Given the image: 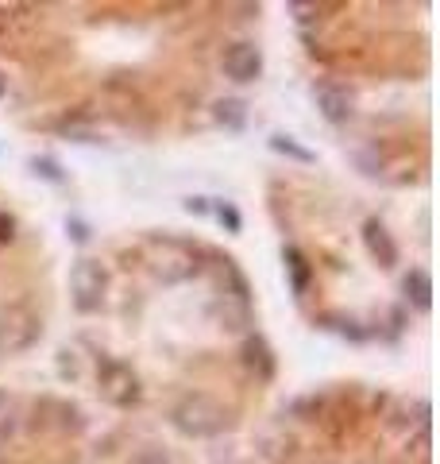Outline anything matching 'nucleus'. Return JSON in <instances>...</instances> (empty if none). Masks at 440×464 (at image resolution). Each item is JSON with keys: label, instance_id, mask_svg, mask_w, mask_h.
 I'll use <instances>...</instances> for the list:
<instances>
[{"label": "nucleus", "instance_id": "dca6fc26", "mask_svg": "<svg viewBox=\"0 0 440 464\" xmlns=\"http://www.w3.org/2000/svg\"><path fill=\"white\" fill-rule=\"evenodd\" d=\"M128 464H174V457L163 453V449H139V453L131 457Z\"/></svg>", "mask_w": 440, "mask_h": 464}, {"label": "nucleus", "instance_id": "a211bd4d", "mask_svg": "<svg viewBox=\"0 0 440 464\" xmlns=\"http://www.w3.org/2000/svg\"><path fill=\"white\" fill-rule=\"evenodd\" d=\"M12 237H16V221L8 213H0V244H8Z\"/></svg>", "mask_w": 440, "mask_h": 464}, {"label": "nucleus", "instance_id": "4468645a", "mask_svg": "<svg viewBox=\"0 0 440 464\" xmlns=\"http://www.w3.org/2000/svg\"><path fill=\"white\" fill-rule=\"evenodd\" d=\"M216 121L220 124H228V128H240L244 124V105H240V101H216Z\"/></svg>", "mask_w": 440, "mask_h": 464}, {"label": "nucleus", "instance_id": "423d86ee", "mask_svg": "<svg viewBox=\"0 0 440 464\" xmlns=\"http://www.w3.org/2000/svg\"><path fill=\"white\" fill-rule=\"evenodd\" d=\"M313 101H317V109H320V116H325L329 124H348L351 112H356L351 93L344 90V85H332V82L313 85Z\"/></svg>", "mask_w": 440, "mask_h": 464}, {"label": "nucleus", "instance_id": "aec40b11", "mask_svg": "<svg viewBox=\"0 0 440 464\" xmlns=\"http://www.w3.org/2000/svg\"><path fill=\"white\" fill-rule=\"evenodd\" d=\"M70 228H73V240H85V237H90V232H85V225H81V221H70Z\"/></svg>", "mask_w": 440, "mask_h": 464}, {"label": "nucleus", "instance_id": "f8f14e48", "mask_svg": "<svg viewBox=\"0 0 440 464\" xmlns=\"http://www.w3.org/2000/svg\"><path fill=\"white\" fill-rule=\"evenodd\" d=\"M271 151H278V155H286V159H293V163H313V151L310 148H301V143H293L290 136H282V132H274L271 136Z\"/></svg>", "mask_w": 440, "mask_h": 464}, {"label": "nucleus", "instance_id": "0eeeda50", "mask_svg": "<svg viewBox=\"0 0 440 464\" xmlns=\"http://www.w3.org/2000/svg\"><path fill=\"white\" fill-rule=\"evenodd\" d=\"M225 74L232 82H255L263 74V51L255 43H232L225 51Z\"/></svg>", "mask_w": 440, "mask_h": 464}, {"label": "nucleus", "instance_id": "ddd939ff", "mask_svg": "<svg viewBox=\"0 0 440 464\" xmlns=\"http://www.w3.org/2000/svg\"><path fill=\"white\" fill-rule=\"evenodd\" d=\"M16 433V399L0 391V445Z\"/></svg>", "mask_w": 440, "mask_h": 464}, {"label": "nucleus", "instance_id": "1a4fd4ad", "mask_svg": "<svg viewBox=\"0 0 440 464\" xmlns=\"http://www.w3.org/2000/svg\"><path fill=\"white\" fill-rule=\"evenodd\" d=\"M363 244H367V252L378 259V267H394V264H398V248H394L387 225L375 221V217L363 225Z\"/></svg>", "mask_w": 440, "mask_h": 464}, {"label": "nucleus", "instance_id": "f257e3e1", "mask_svg": "<svg viewBox=\"0 0 440 464\" xmlns=\"http://www.w3.org/2000/svg\"><path fill=\"white\" fill-rule=\"evenodd\" d=\"M143 259H147V267H151L155 279L167 283V286L189 283L201 271V252L194 244L174 240V237H151L143 244Z\"/></svg>", "mask_w": 440, "mask_h": 464}, {"label": "nucleus", "instance_id": "f03ea898", "mask_svg": "<svg viewBox=\"0 0 440 464\" xmlns=\"http://www.w3.org/2000/svg\"><path fill=\"white\" fill-rule=\"evenodd\" d=\"M170 418H174V430L186 433V438H216V433H225L232 426V411L220 399L205 395V391L186 395L170 411Z\"/></svg>", "mask_w": 440, "mask_h": 464}, {"label": "nucleus", "instance_id": "412c9836", "mask_svg": "<svg viewBox=\"0 0 440 464\" xmlns=\"http://www.w3.org/2000/svg\"><path fill=\"white\" fill-rule=\"evenodd\" d=\"M0 97H5V82H0Z\"/></svg>", "mask_w": 440, "mask_h": 464}, {"label": "nucleus", "instance_id": "2eb2a0df", "mask_svg": "<svg viewBox=\"0 0 440 464\" xmlns=\"http://www.w3.org/2000/svg\"><path fill=\"white\" fill-rule=\"evenodd\" d=\"M213 213H216V221H220V225H228V232H240V228H244V221H240V213H236V209H232V206H228V201H216V206H213Z\"/></svg>", "mask_w": 440, "mask_h": 464}, {"label": "nucleus", "instance_id": "6e6552de", "mask_svg": "<svg viewBox=\"0 0 440 464\" xmlns=\"http://www.w3.org/2000/svg\"><path fill=\"white\" fill-rule=\"evenodd\" d=\"M240 356H244V368L252 372L255 380H263V383L274 380V353H271V344L263 341L259 333H255V337H247V341H244Z\"/></svg>", "mask_w": 440, "mask_h": 464}, {"label": "nucleus", "instance_id": "7ed1b4c3", "mask_svg": "<svg viewBox=\"0 0 440 464\" xmlns=\"http://www.w3.org/2000/svg\"><path fill=\"white\" fill-rule=\"evenodd\" d=\"M43 337V317L24 302L0 306V353H27Z\"/></svg>", "mask_w": 440, "mask_h": 464}, {"label": "nucleus", "instance_id": "f3484780", "mask_svg": "<svg viewBox=\"0 0 440 464\" xmlns=\"http://www.w3.org/2000/svg\"><path fill=\"white\" fill-rule=\"evenodd\" d=\"M32 170L51 182H62V170H58V163H51V159H32Z\"/></svg>", "mask_w": 440, "mask_h": 464}, {"label": "nucleus", "instance_id": "9d476101", "mask_svg": "<svg viewBox=\"0 0 440 464\" xmlns=\"http://www.w3.org/2000/svg\"><path fill=\"white\" fill-rule=\"evenodd\" d=\"M282 264L293 279V295H305V290H310V259H305L298 248H282Z\"/></svg>", "mask_w": 440, "mask_h": 464}, {"label": "nucleus", "instance_id": "6ab92c4d", "mask_svg": "<svg viewBox=\"0 0 440 464\" xmlns=\"http://www.w3.org/2000/svg\"><path fill=\"white\" fill-rule=\"evenodd\" d=\"M186 209H189V213H205L209 206H205V198H186Z\"/></svg>", "mask_w": 440, "mask_h": 464}, {"label": "nucleus", "instance_id": "20e7f679", "mask_svg": "<svg viewBox=\"0 0 440 464\" xmlns=\"http://www.w3.org/2000/svg\"><path fill=\"white\" fill-rule=\"evenodd\" d=\"M70 295H73V306L81 314H93L105 306V295H109V271L100 259H78L70 271Z\"/></svg>", "mask_w": 440, "mask_h": 464}, {"label": "nucleus", "instance_id": "39448f33", "mask_svg": "<svg viewBox=\"0 0 440 464\" xmlns=\"http://www.w3.org/2000/svg\"><path fill=\"white\" fill-rule=\"evenodd\" d=\"M97 387H100V399L112 402V406H136L143 399V387H139V375L131 372L120 360H105L97 372Z\"/></svg>", "mask_w": 440, "mask_h": 464}, {"label": "nucleus", "instance_id": "9b49d317", "mask_svg": "<svg viewBox=\"0 0 440 464\" xmlns=\"http://www.w3.org/2000/svg\"><path fill=\"white\" fill-rule=\"evenodd\" d=\"M402 290L414 298L417 310H429L433 306V283H429V275H425V271H409L406 279H402Z\"/></svg>", "mask_w": 440, "mask_h": 464}]
</instances>
